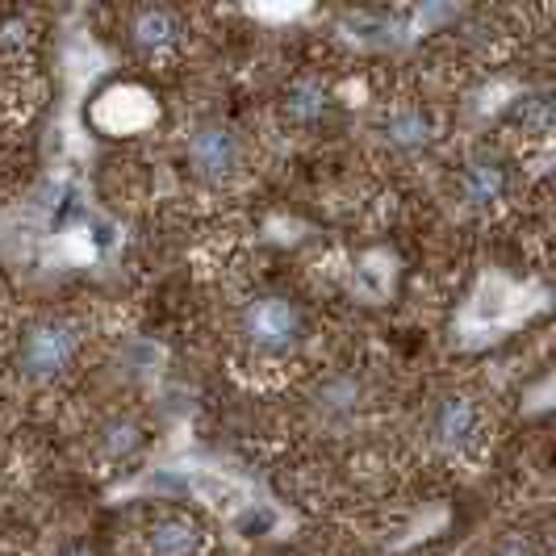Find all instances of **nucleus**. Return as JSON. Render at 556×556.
I'll return each mask as SVG.
<instances>
[{
	"mask_svg": "<svg viewBox=\"0 0 556 556\" xmlns=\"http://www.w3.org/2000/svg\"><path fill=\"white\" fill-rule=\"evenodd\" d=\"M243 334L264 352H289V348L302 343L306 318L289 298H255L243 309Z\"/></svg>",
	"mask_w": 556,
	"mask_h": 556,
	"instance_id": "obj_1",
	"label": "nucleus"
},
{
	"mask_svg": "<svg viewBox=\"0 0 556 556\" xmlns=\"http://www.w3.org/2000/svg\"><path fill=\"white\" fill-rule=\"evenodd\" d=\"M76 356V327L59 323V318H42L34 323L22 339V352H17V368L34 377V381H47L67 368V361Z\"/></svg>",
	"mask_w": 556,
	"mask_h": 556,
	"instance_id": "obj_2",
	"label": "nucleus"
},
{
	"mask_svg": "<svg viewBox=\"0 0 556 556\" xmlns=\"http://www.w3.org/2000/svg\"><path fill=\"white\" fill-rule=\"evenodd\" d=\"M189 164L201 176H226L239 164V135L226 122H205L189 135Z\"/></svg>",
	"mask_w": 556,
	"mask_h": 556,
	"instance_id": "obj_3",
	"label": "nucleus"
},
{
	"mask_svg": "<svg viewBox=\"0 0 556 556\" xmlns=\"http://www.w3.org/2000/svg\"><path fill=\"white\" fill-rule=\"evenodd\" d=\"M477 406L469 397H444L440 406H435V418H431V431H435V440L444 447H465L469 440L477 435Z\"/></svg>",
	"mask_w": 556,
	"mask_h": 556,
	"instance_id": "obj_4",
	"label": "nucleus"
},
{
	"mask_svg": "<svg viewBox=\"0 0 556 556\" xmlns=\"http://www.w3.org/2000/svg\"><path fill=\"white\" fill-rule=\"evenodd\" d=\"M197 548H201V528L193 519L167 515L147 531V553L151 556H197Z\"/></svg>",
	"mask_w": 556,
	"mask_h": 556,
	"instance_id": "obj_5",
	"label": "nucleus"
},
{
	"mask_svg": "<svg viewBox=\"0 0 556 556\" xmlns=\"http://www.w3.org/2000/svg\"><path fill=\"white\" fill-rule=\"evenodd\" d=\"M323 113H327V88L318 80L302 76V80H293L285 88V117H289V122L309 126V122H318Z\"/></svg>",
	"mask_w": 556,
	"mask_h": 556,
	"instance_id": "obj_6",
	"label": "nucleus"
},
{
	"mask_svg": "<svg viewBox=\"0 0 556 556\" xmlns=\"http://www.w3.org/2000/svg\"><path fill=\"white\" fill-rule=\"evenodd\" d=\"M460 189H465V201H469V205H490V201H498L502 189H506V172H502V164H494V160H477V164L465 167Z\"/></svg>",
	"mask_w": 556,
	"mask_h": 556,
	"instance_id": "obj_7",
	"label": "nucleus"
},
{
	"mask_svg": "<svg viewBox=\"0 0 556 556\" xmlns=\"http://www.w3.org/2000/svg\"><path fill=\"white\" fill-rule=\"evenodd\" d=\"M176 34H180V26L167 9H139L135 13V42L142 51H164L176 42Z\"/></svg>",
	"mask_w": 556,
	"mask_h": 556,
	"instance_id": "obj_8",
	"label": "nucleus"
},
{
	"mask_svg": "<svg viewBox=\"0 0 556 556\" xmlns=\"http://www.w3.org/2000/svg\"><path fill=\"white\" fill-rule=\"evenodd\" d=\"M356 406H361V381H356V377L339 372L331 381H323V390H318V410L327 418L352 415Z\"/></svg>",
	"mask_w": 556,
	"mask_h": 556,
	"instance_id": "obj_9",
	"label": "nucleus"
},
{
	"mask_svg": "<svg viewBox=\"0 0 556 556\" xmlns=\"http://www.w3.org/2000/svg\"><path fill=\"white\" fill-rule=\"evenodd\" d=\"M381 130H386V142H390V147H422V142L431 139V122L418 110L390 113Z\"/></svg>",
	"mask_w": 556,
	"mask_h": 556,
	"instance_id": "obj_10",
	"label": "nucleus"
},
{
	"mask_svg": "<svg viewBox=\"0 0 556 556\" xmlns=\"http://www.w3.org/2000/svg\"><path fill=\"white\" fill-rule=\"evenodd\" d=\"M139 444H142V431L139 422H130V418H110L101 427V452L105 456H130Z\"/></svg>",
	"mask_w": 556,
	"mask_h": 556,
	"instance_id": "obj_11",
	"label": "nucleus"
},
{
	"mask_svg": "<svg viewBox=\"0 0 556 556\" xmlns=\"http://www.w3.org/2000/svg\"><path fill=\"white\" fill-rule=\"evenodd\" d=\"M490 556H535V553H531L528 540H519V535H506V540H498V544H494V553H490Z\"/></svg>",
	"mask_w": 556,
	"mask_h": 556,
	"instance_id": "obj_12",
	"label": "nucleus"
},
{
	"mask_svg": "<svg viewBox=\"0 0 556 556\" xmlns=\"http://www.w3.org/2000/svg\"><path fill=\"white\" fill-rule=\"evenodd\" d=\"M67 556H92V553H88V548H72Z\"/></svg>",
	"mask_w": 556,
	"mask_h": 556,
	"instance_id": "obj_13",
	"label": "nucleus"
}]
</instances>
